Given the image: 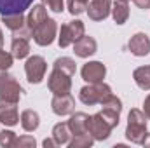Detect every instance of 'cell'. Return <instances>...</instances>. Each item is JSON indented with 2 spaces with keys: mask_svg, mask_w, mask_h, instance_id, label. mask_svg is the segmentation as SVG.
I'll list each match as a JSON object with an SVG mask.
<instances>
[{
  "mask_svg": "<svg viewBox=\"0 0 150 148\" xmlns=\"http://www.w3.org/2000/svg\"><path fill=\"white\" fill-rule=\"evenodd\" d=\"M147 115L138 108H133L127 115V125H126V138L134 145H143L147 138Z\"/></svg>",
  "mask_w": 150,
  "mask_h": 148,
  "instance_id": "obj_1",
  "label": "cell"
},
{
  "mask_svg": "<svg viewBox=\"0 0 150 148\" xmlns=\"http://www.w3.org/2000/svg\"><path fill=\"white\" fill-rule=\"evenodd\" d=\"M112 94V89L108 84L105 82H96V84H89L84 85L79 92V98L84 105L93 106V105H101L108 96Z\"/></svg>",
  "mask_w": 150,
  "mask_h": 148,
  "instance_id": "obj_2",
  "label": "cell"
},
{
  "mask_svg": "<svg viewBox=\"0 0 150 148\" xmlns=\"http://www.w3.org/2000/svg\"><path fill=\"white\" fill-rule=\"evenodd\" d=\"M84 33H86V26H84V23H82L80 19L68 21V23H65V25L61 26V30H59L58 44H59L61 49H65V47L75 44Z\"/></svg>",
  "mask_w": 150,
  "mask_h": 148,
  "instance_id": "obj_3",
  "label": "cell"
},
{
  "mask_svg": "<svg viewBox=\"0 0 150 148\" xmlns=\"http://www.w3.org/2000/svg\"><path fill=\"white\" fill-rule=\"evenodd\" d=\"M56 33H58V23L51 18L44 19L40 25H37L33 30H32V35H33V40L35 44L40 45V47H45V45H51L56 38Z\"/></svg>",
  "mask_w": 150,
  "mask_h": 148,
  "instance_id": "obj_4",
  "label": "cell"
},
{
  "mask_svg": "<svg viewBox=\"0 0 150 148\" xmlns=\"http://www.w3.org/2000/svg\"><path fill=\"white\" fill-rule=\"evenodd\" d=\"M21 94H23V87L19 85V82L12 75L0 72V98L12 101V103H18Z\"/></svg>",
  "mask_w": 150,
  "mask_h": 148,
  "instance_id": "obj_5",
  "label": "cell"
},
{
  "mask_svg": "<svg viewBox=\"0 0 150 148\" xmlns=\"http://www.w3.org/2000/svg\"><path fill=\"white\" fill-rule=\"evenodd\" d=\"M2 23L12 32L14 37H23V38H30L32 35V28L28 26V19L23 14H7L2 16Z\"/></svg>",
  "mask_w": 150,
  "mask_h": 148,
  "instance_id": "obj_6",
  "label": "cell"
},
{
  "mask_svg": "<svg viewBox=\"0 0 150 148\" xmlns=\"http://www.w3.org/2000/svg\"><path fill=\"white\" fill-rule=\"evenodd\" d=\"M112 125L103 118V115L98 111L94 115L89 117L87 120V132L94 138V141H103V140H108L110 132H112Z\"/></svg>",
  "mask_w": 150,
  "mask_h": 148,
  "instance_id": "obj_7",
  "label": "cell"
},
{
  "mask_svg": "<svg viewBox=\"0 0 150 148\" xmlns=\"http://www.w3.org/2000/svg\"><path fill=\"white\" fill-rule=\"evenodd\" d=\"M47 87L52 94H68L72 91V75L65 73L58 68H52L47 78Z\"/></svg>",
  "mask_w": 150,
  "mask_h": 148,
  "instance_id": "obj_8",
  "label": "cell"
},
{
  "mask_svg": "<svg viewBox=\"0 0 150 148\" xmlns=\"http://www.w3.org/2000/svg\"><path fill=\"white\" fill-rule=\"evenodd\" d=\"M47 63L42 56H30L25 63V72L30 84H40L45 77Z\"/></svg>",
  "mask_w": 150,
  "mask_h": 148,
  "instance_id": "obj_9",
  "label": "cell"
},
{
  "mask_svg": "<svg viewBox=\"0 0 150 148\" xmlns=\"http://www.w3.org/2000/svg\"><path fill=\"white\" fill-rule=\"evenodd\" d=\"M120 111H122V101H120L117 96L110 94V96L101 103V111H100V113L103 115V118L115 129V127L119 125Z\"/></svg>",
  "mask_w": 150,
  "mask_h": 148,
  "instance_id": "obj_10",
  "label": "cell"
},
{
  "mask_svg": "<svg viewBox=\"0 0 150 148\" xmlns=\"http://www.w3.org/2000/svg\"><path fill=\"white\" fill-rule=\"evenodd\" d=\"M89 19L93 21H103L112 12V0H89L86 9Z\"/></svg>",
  "mask_w": 150,
  "mask_h": 148,
  "instance_id": "obj_11",
  "label": "cell"
},
{
  "mask_svg": "<svg viewBox=\"0 0 150 148\" xmlns=\"http://www.w3.org/2000/svg\"><path fill=\"white\" fill-rule=\"evenodd\" d=\"M82 78L87 82V84H96V82H103L105 75H107V68L103 63L100 61H89L82 66L80 70Z\"/></svg>",
  "mask_w": 150,
  "mask_h": 148,
  "instance_id": "obj_12",
  "label": "cell"
},
{
  "mask_svg": "<svg viewBox=\"0 0 150 148\" xmlns=\"http://www.w3.org/2000/svg\"><path fill=\"white\" fill-rule=\"evenodd\" d=\"M51 108L56 115L65 117V115H72L75 111V99L72 94H54L52 101H51Z\"/></svg>",
  "mask_w": 150,
  "mask_h": 148,
  "instance_id": "obj_13",
  "label": "cell"
},
{
  "mask_svg": "<svg viewBox=\"0 0 150 148\" xmlns=\"http://www.w3.org/2000/svg\"><path fill=\"white\" fill-rule=\"evenodd\" d=\"M0 122L7 127H14L19 122V115H18V103L7 101L0 98Z\"/></svg>",
  "mask_w": 150,
  "mask_h": 148,
  "instance_id": "obj_14",
  "label": "cell"
},
{
  "mask_svg": "<svg viewBox=\"0 0 150 148\" xmlns=\"http://www.w3.org/2000/svg\"><path fill=\"white\" fill-rule=\"evenodd\" d=\"M127 47H129V51H131V54H134V56H138V58H143V56H147L150 54V38L147 33H136V35H133V37L129 38V42H127Z\"/></svg>",
  "mask_w": 150,
  "mask_h": 148,
  "instance_id": "obj_15",
  "label": "cell"
},
{
  "mask_svg": "<svg viewBox=\"0 0 150 148\" xmlns=\"http://www.w3.org/2000/svg\"><path fill=\"white\" fill-rule=\"evenodd\" d=\"M33 0H0V16L7 14H23L30 9Z\"/></svg>",
  "mask_w": 150,
  "mask_h": 148,
  "instance_id": "obj_16",
  "label": "cell"
},
{
  "mask_svg": "<svg viewBox=\"0 0 150 148\" xmlns=\"http://www.w3.org/2000/svg\"><path fill=\"white\" fill-rule=\"evenodd\" d=\"M96 49H98L96 40L93 37H86V35H82L74 44V52L79 58H89V56H93L96 52Z\"/></svg>",
  "mask_w": 150,
  "mask_h": 148,
  "instance_id": "obj_17",
  "label": "cell"
},
{
  "mask_svg": "<svg viewBox=\"0 0 150 148\" xmlns=\"http://www.w3.org/2000/svg\"><path fill=\"white\" fill-rule=\"evenodd\" d=\"M87 120H89V115L84 113V111H77V113H72L70 120L67 122L72 134H86L87 132Z\"/></svg>",
  "mask_w": 150,
  "mask_h": 148,
  "instance_id": "obj_18",
  "label": "cell"
},
{
  "mask_svg": "<svg viewBox=\"0 0 150 148\" xmlns=\"http://www.w3.org/2000/svg\"><path fill=\"white\" fill-rule=\"evenodd\" d=\"M72 131L68 127L67 122H59L52 127V140L56 141L58 147H63V145H68V141L72 140Z\"/></svg>",
  "mask_w": 150,
  "mask_h": 148,
  "instance_id": "obj_19",
  "label": "cell"
},
{
  "mask_svg": "<svg viewBox=\"0 0 150 148\" xmlns=\"http://www.w3.org/2000/svg\"><path fill=\"white\" fill-rule=\"evenodd\" d=\"M11 51L12 56L16 59H23L30 54V38H23V37H12L11 42Z\"/></svg>",
  "mask_w": 150,
  "mask_h": 148,
  "instance_id": "obj_20",
  "label": "cell"
},
{
  "mask_svg": "<svg viewBox=\"0 0 150 148\" xmlns=\"http://www.w3.org/2000/svg\"><path fill=\"white\" fill-rule=\"evenodd\" d=\"M112 18L117 25H124L129 18V5L127 0H115L112 4Z\"/></svg>",
  "mask_w": 150,
  "mask_h": 148,
  "instance_id": "obj_21",
  "label": "cell"
},
{
  "mask_svg": "<svg viewBox=\"0 0 150 148\" xmlns=\"http://www.w3.org/2000/svg\"><path fill=\"white\" fill-rule=\"evenodd\" d=\"M49 16H47V9H45V5L44 4H37V5H33L32 9H30V12H28V26L33 30L37 25H40L44 19H47Z\"/></svg>",
  "mask_w": 150,
  "mask_h": 148,
  "instance_id": "obj_22",
  "label": "cell"
},
{
  "mask_svg": "<svg viewBox=\"0 0 150 148\" xmlns=\"http://www.w3.org/2000/svg\"><path fill=\"white\" fill-rule=\"evenodd\" d=\"M21 127L28 132H33L35 129H38L40 125V117L35 110H25L21 113Z\"/></svg>",
  "mask_w": 150,
  "mask_h": 148,
  "instance_id": "obj_23",
  "label": "cell"
},
{
  "mask_svg": "<svg viewBox=\"0 0 150 148\" xmlns=\"http://www.w3.org/2000/svg\"><path fill=\"white\" fill-rule=\"evenodd\" d=\"M133 78L136 82V85L143 91H150V65L147 66H140L133 72Z\"/></svg>",
  "mask_w": 150,
  "mask_h": 148,
  "instance_id": "obj_24",
  "label": "cell"
},
{
  "mask_svg": "<svg viewBox=\"0 0 150 148\" xmlns=\"http://www.w3.org/2000/svg\"><path fill=\"white\" fill-rule=\"evenodd\" d=\"M52 68H58V70H61V72H65V73L72 75V77H74L75 72H77V65H75V61L72 59V58H67V56L58 58V59L54 61Z\"/></svg>",
  "mask_w": 150,
  "mask_h": 148,
  "instance_id": "obj_25",
  "label": "cell"
},
{
  "mask_svg": "<svg viewBox=\"0 0 150 148\" xmlns=\"http://www.w3.org/2000/svg\"><path fill=\"white\" fill-rule=\"evenodd\" d=\"M93 143H94V138L89 132H86V134H75V136H72V140L68 141V147L70 148H89V147H93Z\"/></svg>",
  "mask_w": 150,
  "mask_h": 148,
  "instance_id": "obj_26",
  "label": "cell"
},
{
  "mask_svg": "<svg viewBox=\"0 0 150 148\" xmlns=\"http://www.w3.org/2000/svg\"><path fill=\"white\" fill-rule=\"evenodd\" d=\"M16 140H18L16 132H12V131H9V129H4V131L0 132V147H5V148L16 147Z\"/></svg>",
  "mask_w": 150,
  "mask_h": 148,
  "instance_id": "obj_27",
  "label": "cell"
},
{
  "mask_svg": "<svg viewBox=\"0 0 150 148\" xmlns=\"http://www.w3.org/2000/svg\"><path fill=\"white\" fill-rule=\"evenodd\" d=\"M12 61H14L12 52H7L0 47V72H7L12 66Z\"/></svg>",
  "mask_w": 150,
  "mask_h": 148,
  "instance_id": "obj_28",
  "label": "cell"
},
{
  "mask_svg": "<svg viewBox=\"0 0 150 148\" xmlns=\"http://www.w3.org/2000/svg\"><path fill=\"white\" fill-rule=\"evenodd\" d=\"M35 145H37L35 138H33V136H28V134L19 136V138L16 140V147L18 148H35Z\"/></svg>",
  "mask_w": 150,
  "mask_h": 148,
  "instance_id": "obj_29",
  "label": "cell"
},
{
  "mask_svg": "<svg viewBox=\"0 0 150 148\" xmlns=\"http://www.w3.org/2000/svg\"><path fill=\"white\" fill-rule=\"evenodd\" d=\"M44 5H47L52 12H63L65 9V0H42Z\"/></svg>",
  "mask_w": 150,
  "mask_h": 148,
  "instance_id": "obj_30",
  "label": "cell"
},
{
  "mask_svg": "<svg viewBox=\"0 0 150 148\" xmlns=\"http://www.w3.org/2000/svg\"><path fill=\"white\" fill-rule=\"evenodd\" d=\"M143 113L147 115V118L150 120V94L145 98V101H143Z\"/></svg>",
  "mask_w": 150,
  "mask_h": 148,
  "instance_id": "obj_31",
  "label": "cell"
},
{
  "mask_svg": "<svg viewBox=\"0 0 150 148\" xmlns=\"http://www.w3.org/2000/svg\"><path fill=\"white\" fill-rule=\"evenodd\" d=\"M133 2L140 9H150V0H133Z\"/></svg>",
  "mask_w": 150,
  "mask_h": 148,
  "instance_id": "obj_32",
  "label": "cell"
},
{
  "mask_svg": "<svg viewBox=\"0 0 150 148\" xmlns=\"http://www.w3.org/2000/svg\"><path fill=\"white\" fill-rule=\"evenodd\" d=\"M42 145H44V147H45V148H52V147H58V145H56V141H54L52 138H51V140H47V138H45Z\"/></svg>",
  "mask_w": 150,
  "mask_h": 148,
  "instance_id": "obj_33",
  "label": "cell"
},
{
  "mask_svg": "<svg viewBox=\"0 0 150 148\" xmlns=\"http://www.w3.org/2000/svg\"><path fill=\"white\" fill-rule=\"evenodd\" d=\"M143 147L150 148V134H147V138H145V141H143Z\"/></svg>",
  "mask_w": 150,
  "mask_h": 148,
  "instance_id": "obj_34",
  "label": "cell"
},
{
  "mask_svg": "<svg viewBox=\"0 0 150 148\" xmlns=\"http://www.w3.org/2000/svg\"><path fill=\"white\" fill-rule=\"evenodd\" d=\"M2 44H4V33H2V30H0V47H2Z\"/></svg>",
  "mask_w": 150,
  "mask_h": 148,
  "instance_id": "obj_35",
  "label": "cell"
},
{
  "mask_svg": "<svg viewBox=\"0 0 150 148\" xmlns=\"http://www.w3.org/2000/svg\"><path fill=\"white\" fill-rule=\"evenodd\" d=\"M79 2H82V4H86V5L89 4V0H79Z\"/></svg>",
  "mask_w": 150,
  "mask_h": 148,
  "instance_id": "obj_36",
  "label": "cell"
}]
</instances>
